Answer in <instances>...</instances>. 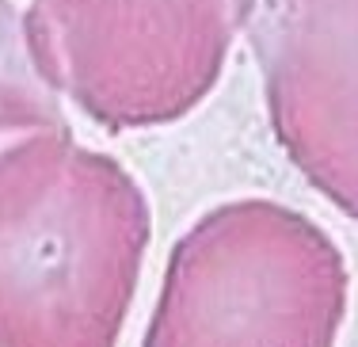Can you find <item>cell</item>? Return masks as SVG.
I'll list each match as a JSON object with an SVG mask.
<instances>
[{"label": "cell", "instance_id": "obj_1", "mask_svg": "<svg viewBox=\"0 0 358 347\" xmlns=\"http://www.w3.org/2000/svg\"><path fill=\"white\" fill-rule=\"evenodd\" d=\"M149 236L145 187L73 130L0 149V347H118Z\"/></svg>", "mask_w": 358, "mask_h": 347}, {"label": "cell", "instance_id": "obj_2", "mask_svg": "<svg viewBox=\"0 0 358 347\" xmlns=\"http://www.w3.org/2000/svg\"><path fill=\"white\" fill-rule=\"evenodd\" d=\"M351 271L324 225L229 199L168 252L141 347H336Z\"/></svg>", "mask_w": 358, "mask_h": 347}, {"label": "cell", "instance_id": "obj_3", "mask_svg": "<svg viewBox=\"0 0 358 347\" xmlns=\"http://www.w3.org/2000/svg\"><path fill=\"white\" fill-rule=\"evenodd\" d=\"M255 0H31L23 35L62 99L107 130L191 115L214 92Z\"/></svg>", "mask_w": 358, "mask_h": 347}, {"label": "cell", "instance_id": "obj_4", "mask_svg": "<svg viewBox=\"0 0 358 347\" xmlns=\"http://www.w3.org/2000/svg\"><path fill=\"white\" fill-rule=\"evenodd\" d=\"M248 38L278 146L358 218V0H255Z\"/></svg>", "mask_w": 358, "mask_h": 347}, {"label": "cell", "instance_id": "obj_5", "mask_svg": "<svg viewBox=\"0 0 358 347\" xmlns=\"http://www.w3.org/2000/svg\"><path fill=\"white\" fill-rule=\"evenodd\" d=\"M46 130H69L62 96L31 57L23 12L12 0H0V149Z\"/></svg>", "mask_w": 358, "mask_h": 347}]
</instances>
